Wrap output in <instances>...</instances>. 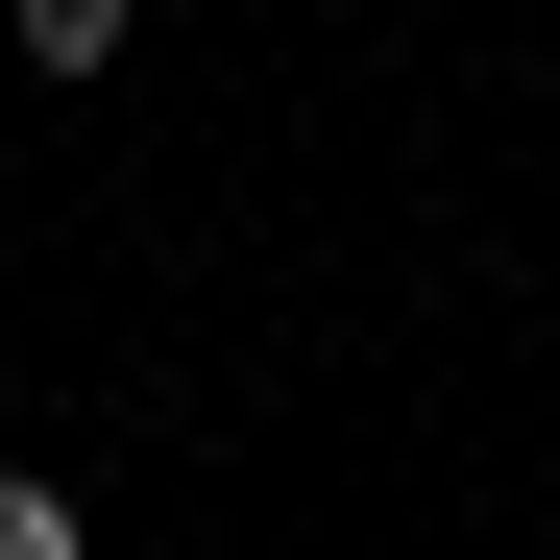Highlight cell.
Wrapping results in <instances>:
<instances>
[{
  "instance_id": "6da1fadb",
  "label": "cell",
  "mask_w": 560,
  "mask_h": 560,
  "mask_svg": "<svg viewBox=\"0 0 560 560\" xmlns=\"http://www.w3.org/2000/svg\"><path fill=\"white\" fill-rule=\"evenodd\" d=\"M122 25H147V0H0V49H25V73H122Z\"/></svg>"
},
{
  "instance_id": "7a4b0ae2",
  "label": "cell",
  "mask_w": 560,
  "mask_h": 560,
  "mask_svg": "<svg viewBox=\"0 0 560 560\" xmlns=\"http://www.w3.org/2000/svg\"><path fill=\"white\" fill-rule=\"evenodd\" d=\"M0 560H98V536H73V488H49V463H0Z\"/></svg>"
}]
</instances>
